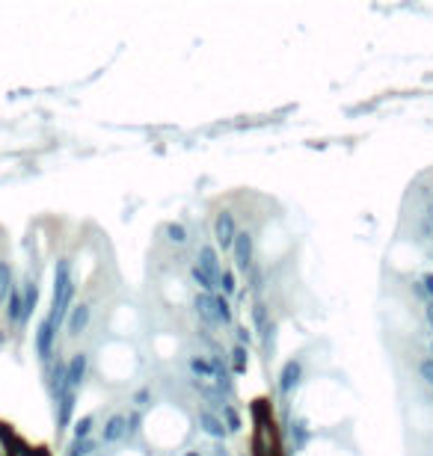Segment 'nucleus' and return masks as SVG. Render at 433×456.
Wrapping results in <instances>:
<instances>
[{
    "label": "nucleus",
    "instance_id": "31",
    "mask_svg": "<svg viewBox=\"0 0 433 456\" xmlns=\"http://www.w3.org/2000/svg\"><path fill=\"white\" fill-rule=\"evenodd\" d=\"M425 314H427V323H430V329H433V302L427 299V308H425Z\"/></svg>",
    "mask_w": 433,
    "mask_h": 456
},
{
    "label": "nucleus",
    "instance_id": "4",
    "mask_svg": "<svg viewBox=\"0 0 433 456\" xmlns=\"http://www.w3.org/2000/svg\"><path fill=\"white\" fill-rule=\"evenodd\" d=\"M86 371H90V356L86 352H74L66 362V391H78L86 379Z\"/></svg>",
    "mask_w": 433,
    "mask_h": 456
},
{
    "label": "nucleus",
    "instance_id": "10",
    "mask_svg": "<svg viewBox=\"0 0 433 456\" xmlns=\"http://www.w3.org/2000/svg\"><path fill=\"white\" fill-rule=\"evenodd\" d=\"M196 267L199 270H205L211 278H220V273H222V267H220V255H217V249L214 246H199V255H196Z\"/></svg>",
    "mask_w": 433,
    "mask_h": 456
},
{
    "label": "nucleus",
    "instance_id": "17",
    "mask_svg": "<svg viewBox=\"0 0 433 456\" xmlns=\"http://www.w3.org/2000/svg\"><path fill=\"white\" fill-rule=\"evenodd\" d=\"M214 308H217V323L220 326H229L232 323V302H229V297H222V294H214Z\"/></svg>",
    "mask_w": 433,
    "mask_h": 456
},
{
    "label": "nucleus",
    "instance_id": "8",
    "mask_svg": "<svg viewBox=\"0 0 433 456\" xmlns=\"http://www.w3.org/2000/svg\"><path fill=\"white\" fill-rule=\"evenodd\" d=\"M125 436H128V415H122V412L110 415V418H107V424H104L101 439L107 441V445H113V441L125 439Z\"/></svg>",
    "mask_w": 433,
    "mask_h": 456
},
{
    "label": "nucleus",
    "instance_id": "18",
    "mask_svg": "<svg viewBox=\"0 0 433 456\" xmlns=\"http://www.w3.org/2000/svg\"><path fill=\"white\" fill-rule=\"evenodd\" d=\"M190 276H193V282H196V287H199L202 294H214V290H217V278H211V276H208L205 270L196 267V264H193Z\"/></svg>",
    "mask_w": 433,
    "mask_h": 456
},
{
    "label": "nucleus",
    "instance_id": "27",
    "mask_svg": "<svg viewBox=\"0 0 433 456\" xmlns=\"http://www.w3.org/2000/svg\"><path fill=\"white\" fill-rule=\"evenodd\" d=\"M418 371H422V376H425V383L433 388V359H427V362H422V367H418Z\"/></svg>",
    "mask_w": 433,
    "mask_h": 456
},
{
    "label": "nucleus",
    "instance_id": "29",
    "mask_svg": "<svg viewBox=\"0 0 433 456\" xmlns=\"http://www.w3.org/2000/svg\"><path fill=\"white\" fill-rule=\"evenodd\" d=\"M148 400H152V394H148V388H140L137 394H134V403H137V406H148Z\"/></svg>",
    "mask_w": 433,
    "mask_h": 456
},
{
    "label": "nucleus",
    "instance_id": "33",
    "mask_svg": "<svg viewBox=\"0 0 433 456\" xmlns=\"http://www.w3.org/2000/svg\"><path fill=\"white\" fill-rule=\"evenodd\" d=\"M184 456H199V450H187V453H184Z\"/></svg>",
    "mask_w": 433,
    "mask_h": 456
},
{
    "label": "nucleus",
    "instance_id": "16",
    "mask_svg": "<svg viewBox=\"0 0 433 456\" xmlns=\"http://www.w3.org/2000/svg\"><path fill=\"white\" fill-rule=\"evenodd\" d=\"M12 287H15V278H12V267L9 261H0V302H6Z\"/></svg>",
    "mask_w": 433,
    "mask_h": 456
},
{
    "label": "nucleus",
    "instance_id": "1",
    "mask_svg": "<svg viewBox=\"0 0 433 456\" xmlns=\"http://www.w3.org/2000/svg\"><path fill=\"white\" fill-rule=\"evenodd\" d=\"M74 302V276H71V261L59 258L57 270H54V297H51V311H48V320H51L57 329L66 323L69 311Z\"/></svg>",
    "mask_w": 433,
    "mask_h": 456
},
{
    "label": "nucleus",
    "instance_id": "30",
    "mask_svg": "<svg viewBox=\"0 0 433 456\" xmlns=\"http://www.w3.org/2000/svg\"><path fill=\"white\" fill-rule=\"evenodd\" d=\"M238 341H241V347H246L253 341V335H250V329H246V326H238Z\"/></svg>",
    "mask_w": 433,
    "mask_h": 456
},
{
    "label": "nucleus",
    "instance_id": "26",
    "mask_svg": "<svg viewBox=\"0 0 433 456\" xmlns=\"http://www.w3.org/2000/svg\"><path fill=\"white\" fill-rule=\"evenodd\" d=\"M222 418H226V429H229V433H238V429H241V418H238V412H234L232 406H222Z\"/></svg>",
    "mask_w": 433,
    "mask_h": 456
},
{
    "label": "nucleus",
    "instance_id": "34",
    "mask_svg": "<svg viewBox=\"0 0 433 456\" xmlns=\"http://www.w3.org/2000/svg\"><path fill=\"white\" fill-rule=\"evenodd\" d=\"M430 356H433V344H430Z\"/></svg>",
    "mask_w": 433,
    "mask_h": 456
},
{
    "label": "nucleus",
    "instance_id": "24",
    "mask_svg": "<svg viewBox=\"0 0 433 456\" xmlns=\"http://www.w3.org/2000/svg\"><path fill=\"white\" fill-rule=\"evenodd\" d=\"M95 450V441L92 439H83V441H71V448L66 456H90Z\"/></svg>",
    "mask_w": 433,
    "mask_h": 456
},
{
    "label": "nucleus",
    "instance_id": "28",
    "mask_svg": "<svg viewBox=\"0 0 433 456\" xmlns=\"http://www.w3.org/2000/svg\"><path fill=\"white\" fill-rule=\"evenodd\" d=\"M422 290L427 294V299L433 302V273H425V276H422Z\"/></svg>",
    "mask_w": 433,
    "mask_h": 456
},
{
    "label": "nucleus",
    "instance_id": "19",
    "mask_svg": "<svg viewBox=\"0 0 433 456\" xmlns=\"http://www.w3.org/2000/svg\"><path fill=\"white\" fill-rule=\"evenodd\" d=\"M190 373H193L196 379H199V383H202V379H211V376H214L211 362L202 359V356H190Z\"/></svg>",
    "mask_w": 433,
    "mask_h": 456
},
{
    "label": "nucleus",
    "instance_id": "3",
    "mask_svg": "<svg viewBox=\"0 0 433 456\" xmlns=\"http://www.w3.org/2000/svg\"><path fill=\"white\" fill-rule=\"evenodd\" d=\"M232 255H234V267L241 273L253 270V234L250 231H238L232 243Z\"/></svg>",
    "mask_w": 433,
    "mask_h": 456
},
{
    "label": "nucleus",
    "instance_id": "15",
    "mask_svg": "<svg viewBox=\"0 0 433 456\" xmlns=\"http://www.w3.org/2000/svg\"><path fill=\"white\" fill-rule=\"evenodd\" d=\"M253 318H255L258 332H262V338H264V347H270V341H274V326H270V320H267V306L264 302H255Z\"/></svg>",
    "mask_w": 433,
    "mask_h": 456
},
{
    "label": "nucleus",
    "instance_id": "32",
    "mask_svg": "<svg viewBox=\"0 0 433 456\" xmlns=\"http://www.w3.org/2000/svg\"><path fill=\"white\" fill-rule=\"evenodd\" d=\"M214 456H229V453H226V450H222V448H217V453H214Z\"/></svg>",
    "mask_w": 433,
    "mask_h": 456
},
{
    "label": "nucleus",
    "instance_id": "21",
    "mask_svg": "<svg viewBox=\"0 0 433 456\" xmlns=\"http://www.w3.org/2000/svg\"><path fill=\"white\" fill-rule=\"evenodd\" d=\"M217 287H222V297H232L238 290V282H234V273L232 270H222L217 278Z\"/></svg>",
    "mask_w": 433,
    "mask_h": 456
},
{
    "label": "nucleus",
    "instance_id": "14",
    "mask_svg": "<svg viewBox=\"0 0 433 456\" xmlns=\"http://www.w3.org/2000/svg\"><path fill=\"white\" fill-rule=\"evenodd\" d=\"M21 314H24V297H21V287L15 285V287H12V294H9V299H6V320L12 326H24Z\"/></svg>",
    "mask_w": 433,
    "mask_h": 456
},
{
    "label": "nucleus",
    "instance_id": "7",
    "mask_svg": "<svg viewBox=\"0 0 433 456\" xmlns=\"http://www.w3.org/2000/svg\"><path fill=\"white\" fill-rule=\"evenodd\" d=\"M74 403H78V391H63V394L57 397V429L59 433H66L69 424H71Z\"/></svg>",
    "mask_w": 433,
    "mask_h": 456
},
{
    "label": "nucleus",
    "instance_id": "11",
    "mask_svg": "<svg viewBox=\"0 0 433 456\" xmlns=\"http://www.w3.org/2000/svg\"><path fill=\"white\" fill-rule=\"evenodd\" d=\"M199 427H202V433H208L211 439H226L229 436V429H226V424H222V418H217L214 412H208V409L199 412Z\"/></svg>",
    "mask_w": 433,
    "mask_h": 456
},
{
    "label": "nucleus",
    "instance_id": "12",
    "mask_svg": "<svg viewBox=\"0 0 433 456\" xmlns=\"http://www.w3.org/2000/svg\"><path fill=\"white\" fill-rule=\"evenodd\" d=\"M21 297H24V314H21V323H27V320L33 318L36 306H39V285H36L33 278H30V282H24Z\"/></svg>",
    "mask_w": 433,
    "mask_h": 456
},
{
    "label": "nucleus",
    "instance_id": "2",
    "mask_svg": "<svg viewBox=\"0 0 433 456\" xmlns=\"http://www.w3.org/2000/svg\"><path fill=\"white\" fill-rule=\"evenodd\" d=\"M57 332H59V329H57L51 320H48V318H45L39 326H36V356H39L42 362H51V356H54Z\"/></svg>",
    "mask_w": 433,
    "mask_h": 456
},
{
    "label": "nucleus",
    "instance_id": "6",
    "mask_svg": "<svg viewBox=\"0 0 433 456\" xmlns=\"http://www.w3.org/2000/svg\"><path fill=\"white\" fill-rule=\"evenodd\" d=\"M90 320H92V306H90V302H78V306H71L69 318H66L69 335H71V338L83 335V332H86V326H90Z\"/></svg>",
    "mask_w": 433,
    "mask_h": 456
},
{
    "label": "nucleus",
    "instance_id": "9",
    "mask_svg": "<svg viewBox=\"0 0 433 456\" xmlns=\"http://www.w3.org/2000/svg\"><path fill=\"white\" fill-rule=\"evenodd\" d=\"M300 376H303V364L297 362V359L285 362V367H282V376H279V391H282V394H291V391L300 385Z\"/></svg>",
    "mask_w": 433,
    "mask_h": 456
},
{
    "label": "nucleus",
    "instance_id": "20",
    "mask_svg": "<svg viewBox=\"0 0 433 456\" xmlns=\"http://www.w3.org/2000/svg\"><path fill=\"white\" fill-rule=\"evenodd\" d=\"M92 427H95V418H92V415H83L80 421L74 424V441H83V439H90Z\"/></svg>",
    "mask_w": 433,
    "mask_h": 456
},
{
    "label": "nucleus",
    "instance_id": "23",
    "mask_svg": "<svg viewBox=\"0 0 433 456\" xmlns=\"http://www.w3.org/2000/svg\"><path fill=\"white\" fill-rule=\"evenodd\" d=\"M246 364H250V356H246V347H234L232 350V367H234V373H243L246 371Z\"/></svg>",
    "mask_w": 433,
    "mask_h": 456
},
{
    "label": "nucleus",
    "instance_id": "22",
    "mask_svg": "<svg viewBox=\"0 0 433 456\" xmlns=\"http://www.w3.org/2000/svg\"><path fill=\"white\" fill-rule=\"evenodd\" d=\"M166 237H169V243H187V228H184L181 222H169L166 225Z\"/></svg>",
    "mask_w": 433,
    "mask_h": 456
},
{
    "label": "nucleus",
    "instance_id": "25",
    "mask_svg": "<svg viewBox=\"0 0 433 456\" xmlns=\"http://www.w3.org/2000/svg\"><path fill=\"white\" fill-rule=\"evenodd\" d=\"M297 433V441H294V450H300L303 445H306V439H308V429H306V424L303 421H297V424H291V436Z\"/></svg>",
    "mask_w": 433,
    "mask_h": 456
},
{
    "label": "nucleus",
    "instance_id": "5",
    "mask_svg": "<svg viewBox=\"0 0 433 456\" xmlns=\"http://www.w3.org/2000/svg\"><path fill=\"white\" fill-rule=\"evenodd\" d=\"M234 234H238V225H234V213H232V211L217 213V220H214V240H217V246H220V249H232Z\"/></svg>",
    "mask_w": 433,
    "mask_h": 456
},
{
    "label": "nucleus",
    "instance_id": "13",
    "mask_svg": "<svg viewBox=\"0 0 433 456\" xmlns=\"http://www.w3.org/2000/svg\"><path fill=\"white\" fill-rule=\"evenodd\" d=\"M196 314L208 323V326H220L217 323V308H214V294H196Z\"/></svg>",
    "mask_w": 433,
    "mask_h": 456
}]
</instances>
